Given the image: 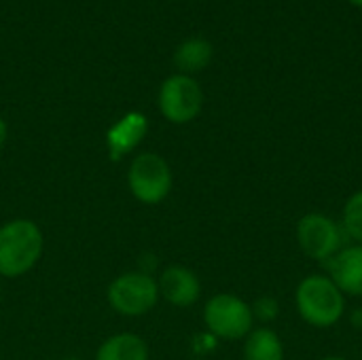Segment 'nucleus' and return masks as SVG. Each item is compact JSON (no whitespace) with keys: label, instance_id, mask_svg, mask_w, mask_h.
<instances>
[{"label":"nucleus","instance_id":"obj_10","mask_svg":"<svg viewBox=\"0 0 362 360\" xmlns=\"http://www.w3.org/2000/svg\"><path fill=\"white\" fill-rule=\"evenodd\" d=\"M327 276L339 286V291L350 297H362V244L344 246L327 265Z\"/></svg>","mask_w":362,"mask_h":360},{"label":"nucleus","instance_id":"obj_7","mask_svg":"<svg viewBox=\"0 0 362 360\" xmlns=\"http://www.w3.org/2000/svg\"><path fill=\"white\" fill-rule=\"evenodd\" d=\"M204 108V89L189 74H172L161 83L159 110L165 121L174 125L191 123Z\"/></svg>","mask_w":362,"mask_h":360},{"label":"nucleus","instance_id":"obj_6","mask_svg":"<svg viewBox=\"0 0 362 360\" xmlns=\"http://www.w3.org/2000/svg\"><path fill=\"white\" fill-rule=\"evenodd\" d=\"M106 299L117 314L136 318L153 312L161 297L157 278L146 272H125L108 284Z\"/></svg>","mask_w":362,"mask_h":360},{"label":"nucleus","instance_id":"obj_16","mask_svg":"<svg viewBox=\"0 0 362 360\" xmlns=\"http://www.w3.org/2000/svg\"><path fill=\"white\" fill-rule=\"evenodd\" d=\"M6 138H8V125H6V121L0 117V149L6 144Z\"/></svg>","mask_w":362,"mask_h":360},{"label":"nucleus","instance_id":"obj_8","mask_svg":"<svg viewBox=\"0 0 362 360\" xmlns=\"http://www.w3.org/2000/svg\"><path fill=\"white\" fill-rule=\"evenodd\" d=\"M157 286H159V297L180 310L195 306L202 297L199 276L191 267H185V265L163 267L157 278Z\"/></svg>","mask_w":362,"mask_h":360},{"label":"nucleus","instance_id":"obj_21","mask_svg":"<svg viewBox=\"0 0 362 360\" xmlns=\"http://www.w3.org/2000/svg\"><path fill=\"white\" fill-rule=\"evenodd\" d=\"M0 299H2V289H0Z\"/></svg>","mask_w":362,"mask_h":360},{"label":"nucleus","instance_id":"obj_9","mask_svg":"<svg viewBox=\"0 0 362 360\" xmlns=\"http://www.w3.org/2000/svg\"><path fill=\"white\" fill-rule=\"evenodd\" d=\"M146 134H148L146 115L132 110V112L123 115L121 119H117L106 132V149H108L110 159L121 161L123 157L134 153L142 144Z\"/></svg>","mask_w":362,"mask_h":360},{"label":"nucleus","instance_id":"obj_4","mask_svg":"<svg viewBox=\"0 0 362 360\" xmlns=\"http://www.w3.org/2000/svg\"><path fill=\"white\" fill-rule=\"evenodd\" d=\"M295 238L299 250L316 261L327 265L344 246H348L346 231L339 223V219H333L325 212H308L297 221Z\"/></svg>","mask_w":362,"mask_h":360},{"label":"nucleus","instance_id":"obj_12","mask_svg":"<svg viewBox=\"0 0 362 360\" xmlns=\"http://www.w3.org/2000/svg\"><path fill=\"white\" fill-rule=\"evenodd\" d=\"M95 360H148V346L136 333H117L102 342Z\"/></svg>","mask_w":362,"mask_h":360},{"label":"nucleus","instance_id":"obj_5","mask_svg":"<svg viewBox=\"0 0 362 360\" xmlns=\"http://www.w3.org/2000/svg\"><path fill=\"white\" fill-rule=\"evenodd\" d=\"M174 187V172L159 153H140L127 170V189L144 206L161 204Z\"/></svg>","mask_w":362,"mask_h":360},{"label":"nucleus","instance_id":"obj_15","mask_svg":"<svg viewBox=\"0 0 362 360\" xmlns=\"http://www.w3.org/2000/svg\"><path fill=\"white\" fill-rule=\"evenodd\" d=\"M250 306H252V316H255L257 327H272L282 314L280 301L272 295H263L257 301H252Z\"/></svg>","mask_w":362,"mask_h":360},{"label":"nucleus","instance_id":"obj_19","mask_svg":"<svg viewBox=\"0 0 362 360\" xmlns=\"http://www.w3.org/2000/svg\"><path fill=\"white\" fill-rule=\"evenodd\" d=\"M348 2H352L354 6H362V0H348Z\"/></svg>","mask_w":362,"mask_h":360},{"label":"nucleus","instance_id":"obj_3","mask_svg":"<svg viewBox=\"0 0 362 360\" xmlns=\"http://www.w3.org/2000/svg\"><path fill=\"white\" fill-rule=\"evenodd\" d=\"M204 325L214 339L244 342L257 327L252 306L233 293H216L204 306Z\"/></svg>","mask_w":362,"mask_h":360},{"label":"nucleus","instance_id":"obj_1","mask_svg":"<svg viewBox=\"0 0 362 360\" xmlns=\"http://www.w3.org/2000/svg\"><path fill=\"white\" fill-rule=\"evenodd\" d=\"M295 308L308 327L327 331L348 316V297L327 274H308L295 289Z\"/></svg>","mask_w":362,"mask_h":360},{"label":"nucleus","instance_id":"obj_2","mask_svg":"<svg viewBox=\"0 0 362 360\" xmlns=\"http://www.w3.org/2000/svg\"><path fill=\"white\" fill-rule=\"evenodd\" d=\"M45 250L42 229L30 219H13L0 225V278L30 274Z\"/></svg>","mask_w":362,"mask_h":360},{"label":"nucleus","instance_id":"obj_20","mask_svg":"<svg viewBox=\"0 0 362 360\" xmlns=\"http://www.w3.org/2000/svg\"><path fill=\"white\" fill-rule=\"evenodd\" d=\"M59 360H85V359H78V356H66V359H59Z\"/></svg>","mask_w":362,"mask_h":360},{"label":"nucleus","instance_id":"obj_11","mask_svg":"<svg viewBox=\"0 0 362 360\" xmlns=\"http://www.w3.org/2000/svg\"><path fill=\"white\" fill-rule=\"evenodd\" d=\"M242 356L244 360H286V350L274 327H255L244 339Z\"/></svg>","mask_w":362,"mask_h":360},{"label":"nucleus","instance_id":"obj_17","mask_svg":"<svg viewBox=\"0 0 362 360\" xmlns=\"http://www.w3.org/2000/svg\"><path fill=\"white\" fill-rule=\"evenodd\" d=\"M350 320H352V325H354L356 329H362V310H354V312L350 314Z\"/></svg>","mask_w":362,"mask_h":360},{"label":"nucleus","instance_id":"obj_18","mask_svg":"<svg viewBox=\"0 0 362 360\" xmlns=\"http://www.w3.org/2000/svg\"><path fill=\"white\" fill-rule=\"evenodd\" d=\"M322 360H350V359H346V356H327V359H322Z\"/></svg>","mask_w":362,"mask_h":360},{"label":"nucleus","instance_id":"obj_13","mask_svg":"<svg viewBox=\"0 0 362 360\" xmlns=\"http://www.w3.org/2000/svg\"><path fill=\"white\" fill-rule=\"evenodd\" d=\"M212 53L214 51H212L210 40H206L202 36H193L178 45V49L174 53V64L180 74L191 76V74L204 70L212 62Z\"/></svg>","mask_w":362,"mask_h":360},{"label":"nucleus","instance_id":"obj_14","mask_svg":"<svg viewBox=\"0 0 362 360\" xmlns=\"http://www.w3.org/2000/svg\"><path fill=\"white\" fill-rule=\"evenodd\" d=\"M348 242L352 244H362V189L354 191L341 210V219H339Z\"/></svg>","mask_w":362,"mask_h":360}]
</instances>
